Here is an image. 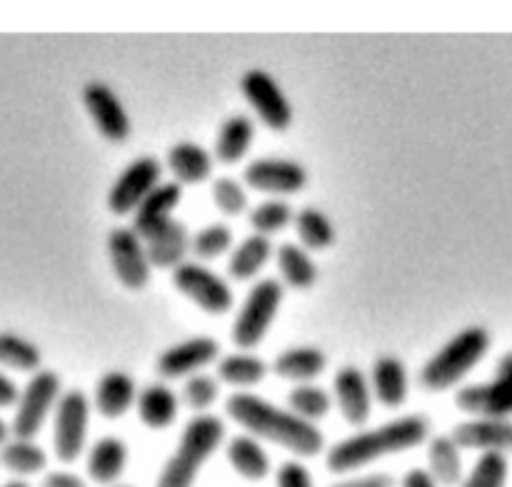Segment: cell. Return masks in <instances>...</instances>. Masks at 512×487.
I'll return each mask as SVG.
<instances>
[{"instance_id": "obj_1", "label": "cell", "mask_w": 512, "mask_h": 487, "mask_svg": "<svg viewBox=\"0 0 512 487\" xmlns=\"http://www.w3.org/2000/svg\"><path fill=\"white\" fill-rule=\"evenodd\" d=\"M225 413L248 435L270 440L300 458H313L325 448V435L318 425L298 418L288 408H280L255 393L230 395L225 400Z\"/></svg>"}, {"instance_id": "obj_2", "label": "cell", "mask_w": 512, "mask_h": 487, "mask_svg": "<svg viewBox=\"0 0 512 487\" xmlns=\"http://www.w3.org/2000/svg\"><path fill=\"white\" fill-rule=\"evenodd\" d=\"M430 440L428 415H403L378 428H363L350 438L335 443L325 455V468L335 475H350L368 468L370 463L388 455L405 453Z\"/></svg>"}, {"instance_id": "obj_3", "label": "cell", "mask_w": 512, "mask_h": 487, "mask_svg": "<svg viewBox=\"0 0 512 487\" xmlns=\"http://www.w3.org/2000/svg\"><path fill=\"white\" fill-rule=\"evenodd\" d=\"M225 423L218 415H195L180 433L178 445L160 468L155 487H195L203 465L223 445Z\"/></svg>"}, {"instance_id": "obj_4", "label": "cell", "mask_w": 512, "mask_h": 487, "mask_svg": "<svg viewBox=\"0 0 512 487\" xmlns=\"http://www.w3.org/2000/svg\"><path fill=\"white\" fill-rule=\"evenodd\" d=\"M493 335L485 325H468L455 333L438 353L428 358L420 370V383L430 393H445L463 383L480 365V360L490 353Z\"/></svg>"}, {"instance_id": "obj_5", "label": "cell", "mask_w": 512, "mask_h": 487, "mask_svg": "<svg viewBox=\"0 0 512 487\" xmlns=\"http://www.w3.org/2000/svg\"><path fill=\"white\" fill-rule=\"evenodd\" d=\"M285 298V288L280 280L263 278L250 288L245 295V303L240 305L238 315L233 320V343L240 350H255L268 335L270 325L278 318L280 303Z\"/></svg>"}, {"instance_id": "obj_6", "label": "cell", "mask_w": 512, "mask_h": 487, "mask_svg": "<svg viewBox=\"0 0 512 487\" xmlns=\"http://www.w3.org/2000/svg\"><path fill=\"white\" fill-rule=\"evenodd\" d=\"M60 375L55 370H38L20 390L10 430L15 438L33 440L60 400Z\"/></svg>"}, {"instance_id": "obj_7", "label": "cell", "mask_w": 512, "mask_h": 487, "mask_svg": "<svg viewBox=\"0 0 512 487\" xmlns=\"http://www.w3.org/2000/svg\"><path fill=\"white\" fill-rule=\"evenodd\" d=\"M455 405L470 418H512V350L500 358L495 375L470 383L455 393Z\"/></svg>"}, {"instance_id": "obj_8", "label": "cell", "mask_w": 512, "mask_h": 487, "mask_svg": "<svg viewBox=\"0 0 512 487\" xmlns=\"http://www.w3.org/2000/svg\"><path fill=\"white\" fill-rule=\"evenodd\" d=\"M90 425V400L83 390L73 388L60 395L53 420V450L63 463H75L85 450Z\"/></svg>"}, {"instance_id": "obj_9", "label": "cell", "mask_w": 512, "mask_h": 487, "mask_svg": "<svg viewBox=\"0 0 512 487\" xmlns=\"http://www.w3.org/2000/svg\"><path fill=\"white\" fill-rule=\"evenodd\" d=\"M173 285L200 310L210 315H225L233 308V288L223 275L210 270L208 265L185 260L173 270Z\"/></svg>"}, {"instance_id": "obj_10", "label": "cell", "mask_w": 512, "mask_h": 487, "mask_svg": "<svg viewBox=\"0 0 512 487\" xmlns=\"http://www.w3.org/2000/svg\"><path fill=\"white\" fill-rule=\"evenodd\" d=\"M240 90H243L250 108L258 113V118L270 130L283 133L293 125V105H290L288 95L283 93L273 73H268L265 68L245 70L243 78H240Z\"/></svg>"}, {"instance_id": "obj_11", "label": "cell", "mask_w": 512, "mask_h": 487, "mask_svg": "<svg viewBox=\"0 0 512 487\" xmlns=\"http://www.w3.org/2000/svg\"><path fill=\"white\" fill-rule=\"evenodd\" d=\"M163 165L153 155H140L125 165L108 190V210L113 215H133V210L158 188L163 180Z\"/></svg>"}, {"instance_id": "obj_12", "label": "cell", "mask_w": 512, "mask_h": 487, "mask_svg": "<svg viewBox=\"0 0 512 487\" xmlns=\"http://www.w3.org/2000/svg\"><path fill=\"white\" fill-rule=\"evenodd\" d=\"M108 258L115 275L128 290H143L150 283V265L145 243L130 225H120L108 233Z\"/></svg>"}, {"instance_id": "obj_13", "label": "cell", "mask_w": 512, "mask_h": 487, "mask_svg": "<svg viewBox=\"0 0 512 487\" xmlns=\"http://www.w3.org/2000/svg\"><path fill=\"white\" fill-rule=\"evenodd\" d=\"M83 103L90 120H93V125L105 140L120 145L130 138V133H133L130 115L125 110L120 95L108 83H103V80H90V83H85Z\"/></svg>"}, {"instance_id": "obj_14", "label": "cell", "mask_w": 512, "mask_h": 487, "mask_svg": "<svg viewBox=\"0 0 512 487\" xmlns=\"http://www.w3.org/2000/svg\"><path fill=\"white\" fill-rule=\"evenodd\" d=\"M243 180L258 193L293 195L305 188L308 170L303 163L290 158H258L245 168Z\"/></svg>"}, {"instance_id": "obj_15", "label": "cell", "mask_w": 512, "mask_h": 487, "mask_svg": "<svg viewBox=\"0 0 512 487\" xmlns=\"http://www.w3.org/2000/svg\"><path fill=\"white\" fill-rule=\"evenodd\" d=\"M220 355V343L210 335H195L165 348L158 358V373L163 378H190L215 363Z\"/></svg>"}, {"instance_id": "obj_16", "label": "cell", "mask_w": 512, "mask_h": 487, "mask_svg": "<svg viewBox=\"0 0 512 487\" xmlns=\"http://www.w3.org/2000/svg\"><path fill=\"white\" fill-rule=\"evenodd\" d=\"M450 438L460 450H478L483 453H512V420L505 418H470L455 425Z\"/></svg>"}, {"instance_id": "obj_17", "label": "cell", "mask_w": 512, "mask_h": 487, "mask_svg": "<svg viewBox=\"0 0 512 487\" xmlns=\"http://www.w3.org/2000/svg\"><path fill=\"white\" fill-rule=\"evenodd\" d=\"M333 388L345 423L355 425V428L368 423L373 415V390H370L368 375L355 365H343L335 373Z\"/></svg>"}, {"instance_id": "obj_18", "label": "cell", "mask_w": 512, "mask_h": 487, "mask_svg": "<svg viewBox=\"0 0 512 487\" xmlns=\"http://www.w3.org/2000/svg\"><path fill=\"white\" fill-rule=\"evenodd\" d=\"M180 200H183V185L175 183V180L160 183L158 188L133 210V225H130V228L140 235V240L150 238L155 230H160L165 223L173 220V213L178 210Z\"/></svg>"}, {"instance_id": "obj_19", "label": "cell", "mask_w": 512, "mask_h": 487, "mask_svg": "<svg viewBox=\"0 0 512 487\" xmlns=\"http://www.w3.org/2000/svg\"><path fill=\"white\" fill-rule=\"evenodd\" d=\"M370 390L383 408H403L410 393L408 368L398 355H380L370 370Z\"/></svg>"}, {"instance_id": "obj_20", "label": "cell", "mask_w": 512, "mask_h": 487, "mask_svg": "<svg viewBox=\"0 0 512 487\" xmlns=\"http://www.w3.org/2000/svg\"><path fill=\"white\" fill-rule=\"evenodd\" d=\"M145 253L153 268L175 270L185 263V255L190 250V233L183 220H170L163 228L155 230L150 238L143 240Z\"/></svg>"}, {"instance_id": "obj_21", "label": "cell", "mask_w": 512, "mask_h": 487, "mask_svg": "<svg viewBox=\"0 0 512 487\" xmlns=\"http://www.w3.org/2000/svg\"><path fill=\"white\" fill-rule=\"evenodd\" d=\"M225 460L248 483H263L270 475V470H273L268 450L260 445L258 438H253L248 433L233 435L225 443Z\"/></svg>"}, {"instance_id": "obj_22", "label": "cell", "mask_w": 512, "mask_h": 487, "mask_svg": "<svg viewBox=\"0 0 512 487\" xmlns=\"http://www.w3.org/2000/svg\"><path fill=\"white\" fill-rule=\"evenodd\" d=\"M128 455L130 450L123 438L105 435L88 450V460H85L88 478L98 485H115V480L123 478L128 468Z\"/></svg>"}, {"instance_id": "obj_23", "label": "cell", "mask_w": 512, "mask_h": 487, "mask_svg": "<svg viewBox=\"0 0 512 487\" xmlns=\"http://www.w3.org/2000/svg\"><path fill=\"white\" fill-rule=\"evenodd\" d=\"M168 168L173 170L175 183L200 185L213 175V155L208 148L193 140H180L168 148Z\"/></svg>"}, {"instance_id": "obj_24", "label": "cell", "mask_w": 512, "mask_h": 487, "mask_svg": "<svg viewBox=\"0 0 512 487\" xmlns=\"http://www.w3.org/2000/svg\"><path fill=\"white\" fill-rule=\"evenodd\" d=\"M135 398H138L135 380L125 370H108L95 388V408L108 420L123 418L135 405Z\"/></svg>"}, {"instance_id": "obj_25", "label": "cell", "mask_w": 512, "mask_h": 487, "mask_svg": "<svg viewBox=\"0 0 512 487\" xmlns=\"http://www.w3.org/2000/svg\"><path fill=\"white\" fill-rule=\"evenodd\" d=\"M135 405H138V415L145 428L165 430L178 418L180 398L165 383H150L140 390Z\"/></svg>"}, {"instance_id": "obj_26", "label": "cell", "mask_w": 512, "mask_h": 487, "mask_svg": "<svg viewBox=\"0 0 512 487\" xmlns=\"http://www.w3.org/2000/svg\"><path fill=\"white\" fill-rule=\"evenodd\" d=\"M325 368H328V355L320 348H315V345H293V348H285L273 363L275 375H280L285 380H293L295 385L313 383Z\"/></svg>"}, {"instance_id": "obj_27", "label": "cell", "mask_w": 512, "mask_h": 487, "mask_svg": "<svg viewBox=\"0 0 512 487\" xmlns=\"http://www.w3.org/2000/svg\"><path fill=\"white\" fill-rule=\"evenodd\" d=\"M428 473L443 487L463 483V450L450 435H433L428 440Z\"/></svg>"}, {"instance_id": "obj_28", "label": "cell", "mask_w": 512, "mask_h": 487, "mask_svg": "<svg viewBox=\"0 0 512 487\" xmlns=\"http://www.w3.org/2000/svg\"><path fill=\"white\" fill-rule=\"evenodd\" d=\"M255 138V123L250 115L235 113L220 125L218 138H215V158L225 165H235L248 155Z\"/></svg>"}, {"instance_id": "obj_29", "label": "cell", "mask_w": 512, "mask_h": 487, "mask_svg": "<svg viewBox=\"0 0 512 487\" xmlns=\"http://www.w3.org/2000/svg\"><path fill=\"white\" fill-rule=\"evenodd\" d=\"M268 375V363L250 350L230 353L218 360V380L233 385L240 393H250V388L260 385Z\"/></svg>"}, {"instance_id": "obj_30", "label": "cell", "mask_w": 512, "mask_h": 487, "mask_svg": "<svg viewBox=\"0 0 512 487\" xmlns=\"http://www.w3.org/2000/svg\"><path fill=\"white\" fill-rule=\"evenodd\" d=\"M280 275L295 290H310L318 283V265L310 258L308 250L298 243H283L275 253Z\"/></svg>"}, {"instance_id": "obj_31", "label": "cell", "mask_w": 512, "mask_h": 487, "mask_svg": "<svg viewBox=\"0 0 512 487\" xmlns=\"http://www.w3.org/2000/svg\"><path fill=\"white\" fill-rule=\"evenodd\" d=\"M270 255H273V243L265 235H248L238 248L230 253L228 273L235 280H253L260 270L268 265Z\"/></svg>"}, {"instance_id": "obj_32", "label": "cell", "mask_w": 512, "mask_h": 487, "mask_svg": "<svg viewBox=\"0 0 512 487\" xmlns=\"http://www.w3.org/2000/svg\"><path fill=\"white\" fill-rule=\"evenodd\" d=\"M293 220L305 250H325L335 243V238H338L335 225L330 223L328 215H325L320 208H315V205H305V208H300Z\"/></svg>"}, {"instance_id": "obj_33", "label": "cell", "mask_w": 512, "mask_h": 487, "mask_svg": "<svg viewBox=\"0 0 512 487\" xmlns=\"http://www.w3.org/2000/svg\"><path fill=\"white\" fill-rule=\"evenodd\" d=\"M0 463L15 475H35L48 465V453L33 440L13 438L0 445Z\"/></svg>"}, {"instance_id": "obj_34", "label": "cell", "mask_w": 512, "mask_h": 487, "mask_svg": "<svg viewBox=\"0 0 512 487\" xmlns=\"http://www.w3.org/2000/svg\"><path fill=\"white\" fill-rule=\"evenodd\" d=\"M43 353L33 340L18 333H0V365L20 370V373H38Z\"/></svg>"}, {"instance_id": "obj_35", "label": "cell", "mask_w": 512, "mask_h": 487, "mask_svg": "<svg viewBox=\"0 0 512 487\" xmlns=\"http://www.w3.org/2000/svg\"><path fill=\"white\" fill-rule=\"evenodd\" d=\"M330 408H333V398H330L328 390L315 383H298L288 393V410L298 418L308 420V423L325 418Z\"/></svg>"}, {"instance_id": "obj_36", "label": "cell", "mask_w": 512, "mask_h": 487, "mask_svg": "<svg viewBox=\"0 0 512 487\" xmlns=\"http://www.w3.org/2000/svg\"><path fill=\"white\" fill-rule=\"evenodd\" d=\"M510 478V460L508 455L483 453L475 460L468 478H463L460 487H505Z\"/></svg>"}, {"instance_id": "obj_37", "label": "cell", "mask_w": 512, "mask_h": 487, "mask_svg": "<svg viewBox=\"0 0 512 487\" xmlns=\"http://www.w3.org/2000/svg\"><path fill=\"white\" fill-rule=\"evenodd\" d=\"M295 213L293 208H290L285 200H265V203L255 205L253 210H250V225H253V230L258 235H265V238H270L273 233H280V230L288 228L290 223H293Z\"/></svg>"}, {"instance_id": "obj_38", "label": "cell", "mask_w": 512, "mask_h": 487, "mask_svg": "<svg viewBox=\"0 0 512 487\" xmlns=\"http://www.w3.org/2000/svg\"><path fill=\"white\" fill-rule=\"evenodd\" d=\"M190 248L195 250L198 258H218L233 248V230L225 223L205 225L190 238Z\"/></svg>"}, {"instance_id": "obj_39", "label": "cell", "mask_w": 512, "mask_h": 487, "mask_svg": "<svg viewBox=\"0 0 512 487\" xmlns=\"http://www.w3.org/2000/svg\"><path fill=\"white\" fill-rule=\"evenodd\" d=\"M220 395V385L213 375L195 373L185 380L183 385V400L190 410H195L198 415H205L215 405Z\"/></svg>"}, {"instance_id": "obj_40", "label": "cell", "mask_w": 512, "mask_h": 487, "mask_svg": "<svg viewBox=\"0 0 512 487\" xmlns=\"http://www.w3.org/2000/svg\"><path fill=\"white\" fill-rule=\"evenodd\" d=\"M210 195H213L215 208L223 215H240L248 208V193H245V188L235 178H228V175L215 180Z\"/></svg>"}, {"instance_id": "obj_41", "label": "cell", "mask_w": 512, "mask_h": 487, "mask_svg": "<svg viewBox=\"0 0 512 487\" xmlns=\"http://www.w3.org/2000/svg\"><path fill=\"white\" fill-rule=\"evenodd\" d=\"M275 485L278 487H315L313 475L300 460H288L275 473Z\"/></svg>"}, {"instance_id": "obj_42", "label": "cell", "mask_w": 512, "mask_h": 487, "mask_svg": "<svg viewBox=\"0 0 512 487\" xmlns=\"http://www.w3.org/2000/svg\"><path fill=\"white\" fill-rule=\"evenodd\" d=\"M328 487H395L393 475L388 473H368V475H353V478L338 480V483Z\"/></svg>"}, {"instance_id": "obj_43", "label": "cell", "mask_w": 512, "mask_h": 487, "mask_svg": "<svg viewBox=\"0 0 512 487\" xmlns=\"http://www.w3.org/2000/svg\"><path fill=\"white\" fill-rule=\"evenodd\" d=\"M40 487H88V480L80 478L78 473H68V470H55L43 478Z\"/></svg>"}, {"instance_id": "obj_44", "label": "cell", "mask_w": 512, "mask_h": 487, "mask_svg": "<svg viewBox=\"0 0 512 487\" xmlns=\"http://www.w3.org/2000/svg\"><path fill=\"white\" fill-rule=\"evenodd\" d=\"M400 487H440L435 483L433 475L428 473V468H410L408 473L400 480Z\"/></svg>"}, {"instance_id": "obj_45", "label": "cell", "mask_w": 512, "mask_h": 487, "mask_svg": "<svg viewBox=\"0 0 512 487\" xmlns=\"http://www.w3.org/2000/svg\"><path fill=\"white\" fill-rule=\"evenodd\" d=\"M18 385L8 378L5 373H0V408H10V405L18 403Z\"/></svg>"}, {"instance_id": "obj_46", "label": "cell", "mask_w": 512, "mask_h": 487, "mask_svg": "<svg viewBox=\"0 0 512 487\" xmlns=\"http://www.w3.org/2000/svg\"><path fill=\"white\" fill-rule=\"evenodd\" d=\"M8 435H10V428L5 425V420H0V445L8 443Z\"/></svg>"}, {"instance_id": "obj_47", "label": "cell", "mask_w": 512, "mask_h": 487, "mask_svg": "<svg viewBox=\"0 0 512 487\" xmlns=\"http://www.w3.org/2000/svg\"><path fill=\"white\" fill-rule=\"evenodd\" d=\"M3 487H30L25 480H10V483H5Z\"/></svg>"}, {"instance_id": "obj_48", "label": "cell", "mask_w": 512, "mask_h": 487, "mask_svg": "<svg viewBox=\"0 0 512 487\" xmlns=\"http://www.w3.org/2000/svg\"><path fill=\"white\" fill-rule=\"evenodd\" d=\"M110 487H133V485H118V483H115V485H110Z\"/></svg>"}]
</instances>
